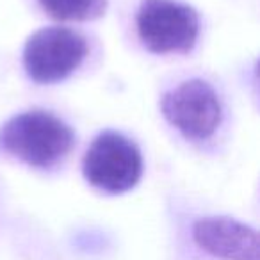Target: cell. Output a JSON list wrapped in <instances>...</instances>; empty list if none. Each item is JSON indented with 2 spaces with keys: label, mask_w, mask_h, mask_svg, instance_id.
Wrapping results in <instances>:
<instances>
[{
  "label": "cell",
  "mask_w": 260,
  "mask_h": 260,
  "mask_svg": "<svg viewBox=\"0 0 260 260\" xmlns=\"http://www.w3.org/2000/svg\"><path fill=\"white\" fill-rule=\"evenodd\" d=\"M86 54L87 43L79 32L64 27H47L27 40L23 66L34 82L54 84L72 75Z\"/></svg>",
  "instance_id": "277c9868"
},
{
  "label": "cell",
  "mask_w": 260,
  "mask_h": 260,
  "mask_svg": "<svg viewBox=\"0 0 260 260\" xmlns=\"http://www.w3.org/2000/svg\"><path fill=\"white\" fill-rule=\"evenodd\" d=\"M162 114L187 139L203 141L221 123V102L205 80H185L164 94Z\"/></svg>",
  "instance_id": "5b68a950"
},
{
  "label": "cell",
  "mask_w": 260,
  "mask_h": 260,
  "mask_svg": "<svg viewBox=\"0 0 260 260\" xmlns=\"http://www.w3.org/2000/svg\"><path fill=\"white\" fill-rule=\"evenodd\" d=\"M82 171L93 187L121 194L136 187L141 178L143 157L128 138L118 132H104L87 148Z\"/></svg>",
  "instance_id": "3957f363"
},
{
  "label": "cell",
  "mask_w": 260,
  "mask_h": 260,
  "mask_svg": "<svg viewBox=\"0 0 260 260\" xmlns=\"http://www.w3.org/2000/svg\"><path fill=\"white\" fill-rule=\"evenodd\" d=\"M73 130L47 111H29L15 116L0 130L6 152L34 168H50L72 150Z\"/></svg>",
  "instance_id": "6da1fadb"
},
{
  "label": "cell",
  "mask_w": 260,
  "mask_h": 260,
  "mask_svg": "<svg viewBox=\"0 0 260 260\" xmlns=\"http://www.w3.org/2000/svg\"><path fill=\"white\" fill-rule=\"evenodd\" d=\"M40 4L52 18L64 22L96 18L105 9V0H40Z\"/></svg>",
  "instance_id": "52a82bcc"
},
{
  "label": "cell",
  "mask_w": 260,
  "mask_h": 260,
  "mask_svg": "<svg viewBox=\"0 0 260 260\" xmlns=\"http://www.w3.org/2000/svg\"><path fill=\"white\" fill-rule=\"evenodd\" d=\"M192 239L219 260H260L258 234L230 217H203L192 226Z\"/></svg>",
  "instance_id": "8992f818"
},
{
  "label": "cell",
  "mask_w": 260,
  "mask_h": 260,
  "mask_svg": "<svg viewBox=\"0 0 260 260\" xmlns=\"http://www.w3.org/2000/svg\"><path fill=\"white\" fill-rule=\"evenodd\" d=\"M136 27L153 54H185L198 40L200 18L192 8L175 0H143Z\"/></svg>",
  "instance_id": "7a4b0ae2"
}]
</instances>
